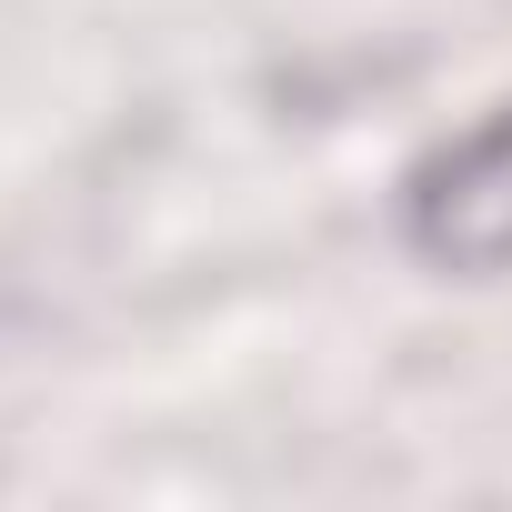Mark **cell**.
Listing matches in <instances>:
<instances>
[{"label": "cell", "mask_w": 512, "mask_h": 512, "mask_svg": "<svg viewBox=\"0 0 512 512\" xmlns=\"http://www.w3.org/2000/svg\"><path fill=\"white\" fill-rule=\"evenodd\" d=\"M392 241L432 282H512V101L412 151L392 181Z\"/></svg>", "instance_id": "1"}]
</instances>
